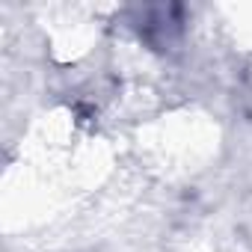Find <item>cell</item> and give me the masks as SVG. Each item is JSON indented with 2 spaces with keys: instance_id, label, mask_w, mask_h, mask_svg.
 Returning <instances> with one entry per match:
<instances>
[{
  "instance_id": "cell-1",
  "label": "cell",
  "mask_w": 252,
  "mask_h": 252,
  "mask_svg": "<svg viewBox=\"0 0 252 252\" xmlns=\"http://www.w3.org/2000/svg\"><path fill=\"white\" fill-rule=\"evenodd\" d=\"M181 9L178 6H143V9H134V27L140 33V39L155 48V51H169L184 27H181Z\"/></svg>"
}]
</instances>
